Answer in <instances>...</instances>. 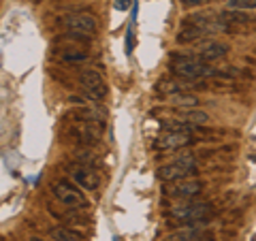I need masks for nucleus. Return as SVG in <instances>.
I'll use <instances>...</instances> for the list:
<instances>
[{"label":"nucleus","instance_id":"nucleus-19","mask_svg":"<svg viewBox=\"0 0 256 241\" xmlns=\"http://www.w3.org/2000/svg\"><path fill=\"white\" fill-rule=\"evenodd\" d=\"M126 54H128V56L132 54V30H130V28L126 30Z\"/></svg>","mask_w":256,"mask_h":241},{"label":"nucleus","instance_id":"nucleus-9","mask_svg":"<svg viewBox=\"0 0 256 241\" xmlns=\"http://www.w3.org/2000/svg\"><path fill=\"white\" fill-rule=\"evenodd\" d=\"M70 180L84 190H98L100 186V178L94 171V166H84V164L70 166Z\"/></svg>","mask_w":256,"mask_h":241},{"label":"nucleus","instance_id":"nucleus-4","mask_svg":"<svg viewBox=\"0 0 256 241\" xmlns=\"http://www.w3.org/2000/svg\"><path fill=\"white\" fill-rule=\"evenodd\" d=\"M196 173V158L190 154V152H184L178 158L169 164H162L156 171L158 180L164 182V184H175V182H182V180H190L192 175Z\"/></svg>","mask_w":256,"mask_h":241},{"label":"nucleus","instance_id":"nucleus-1","mask_svg":"<svg viewBox=\"0 0 256 241\" xmlns=\"http://www.w3.org/2000/svg\"><path fill=\"white\" fill-rule=\"evenodd\" d=\"M169 70L180 79H188V82L203 77H218V70L212 68L207 62H203L198 56H190V54H171Z\"/></svg>","mask_w":256,"mask_h":241},{"label":"nucleus","instance_id":"nucleus-10","mask_svg":"<svg viewBox=\"0 0 256 241\" xmlns=\"http://www.w3.org/2000/svg\"><path fill=\"white\" fill-rule=\"evenodd\" d=\"M192 134L188 132H169V130H164L160 136H156L154 139V148L156 150H184V148H188L192 146Z\"/></svg>","mask_w":256,"mask_h":241},{"label":"nucleus","instance_id":"nucleus-18","mask_svg":"<svg viewBox=\"0 0 256 241\" xmlns=\"http://www.w3.org/2000/svg\"><path fill=\"white\" fill-rule=\"evenodd\" d=\"M62 60L64 62H86L88 54H84V52H66V54H62Z\"/></svg>","mask_w":256,"mask_h":241},{"label":"nucleus","instance_id":"nucleus-14","mask_svg":"<svg viewBox=\"0 0 256 241\" xmlns=\"http://www.w3.org/2000/svg\"><path fill=\"white\" fill-rule=\"evenodd\" d=\"M169 100H171L173 107H180V109H196L198 105H201L198 96L192 94V92H178V94L169 96Z\"/></svg>","mask_w":256,"mask_h":241},{"label":"nucleus","instance_id":"nucleus-16","mask_svg":"<svg viewBox=\"0 0 256 241\" xmlns=\"http://www.w3.org/2000/svg\"><path fill=\"white\" fill-rule=\"evenodd\" d=\"M184 120H188V122L194 126H205V124H210V114H205L201 109H188L186 114H184Z\"/></svg>","mask_w":256,"mask_h":241},{"label":"nucleus","instance_id":"nucleus-11","mask_svg":"<svg viewBox=\"0 0 256 241\" xmlns=\"http://www.w3.org/2000/svg\"><path fill=\"white\" fill-rule=\"evenodd\" d=\"M228 52H230V47L226 43H222V41H210V43H205L201 47V52H198V58L210 64V62H216V60H222Z\"/></svg>","mask_w":256,"mask_h":241},{"label":"nucleus","instance_id":"nucleus-8","mask_svg":"<svg viewBox=\"0 0 256 241\" xmlns=\"http://www.w3.org/2000/svg\"><path fill=\"white\" fill-rule=\"evenodd\" d=\"M214 239L216 235L212 230H207V222H196L171 232L166 241H214Z\"/></svg>","mask_w":256,"mask_h":241},{"label":"nucleus","instance_id":"nucleus-13","mask_svg":"<svg viewBox=\"0 0 256 241\" xmlns=\"http://www.w3.org/2000/svg\"><path fill=\"white\" fill-rule=\"evenodd\" d=\"M201 36H205V32L194 26V24H190V22H184L182 24V28L178 30V36H175V41L182 43V45H186V43H194L198 41Z\"/></svg>","mask_w":256,"mask_h":241},{"label":"nucleus","instance_id":"nucleus-12","mask_svg":"<svg viewBox=\"0 0 256 241\" xmlns=\"http://www.w3.org/2000/svg\"><path fill=\"white\" fill-rule=\"evenodd\" d=\"M192 84L188 79H162V82L156 84V90L160 94H166V96H173L178 92H186Z\"/></svg>","mask_w":256,"mask_h":241},{"label":"nucleus","instance_id":"nucleus-21","mask_svg":"<svg viewBox=\"0 0 256 241\" xmlns=\"http://www.w3.org/2000/svg\"><path fill=\"white\" fill-rule=\"evenodd\" d=\"M128 4H130V0H118V2H116V9H118V11H124V9H128Z\"/></svg>","mask_w":256,"mask_h":241},{"label":"nucleus","instance_id":"nucleus-3","mask_svg":"<svg viewBox=\"0 0 256 241\" xmlns=\"http://www.w3.org/2000/svg\"><path fill=\"white\" fill-rule=\"evenodd\" d=\"M50 192L60 205H64L70 212H79V210H88V207H90V203H88V198L84 194V190H79L77 184H70L68 180L52 182L50 184Z\"/></svg>","mask_w":256,"mask_h":241},{"label":"nucleus","instance_id":"nucleus-17","mask_svg":"<svg viewBox=\"0 0 256 241\" xmlns=\"http://www.w3.org/2000/svg\"><path fill=\"white\" fill-rule=\"evenodd\" d=\"M226 9L228 11H252L256 9V0H228Z\"/></svg>","mask_w":256,"mask_h":241},{"label":"nucleus","instance_id":"nucleus-22","mask_svg":"<svg viewBox=\"0 0 256 241\" xmlns=\"http://www.w3.org/2000/svg\"><path fill=\"white\" fill-rule=\"evenodd\" d=\"M28 241H47V239H43V237H30Z\"/></svg>","mask_w":256,"mask_h":241},{"label":"nucleus","instance_id":"nucleus-15","mask_svg":"<svg viewBox=\"0 0 256 241\" xmlns=\"http://www.w3.org/2000/svg\"><path fill=\"white\" fill-rule=\"evenodd\" d=\"M52 241H84V235H79L77 230L68 226H52L50 228Z\"/></svg>","mask_w":256,"mask_h":241},{"label":"nucleus","instance_id":"nucleus-2","mask_svg":"<svg viewBox=\"0 0 256 241\" xmlns=\"http://www.w3.org/2000/svg\"><path fill=\"white\" fill-rule=\"evenodd\" d=\"M212 214V203L207 200H180L169 207V220L182 222V224H196V222H207Z\"/></svg>","mask_w":256,"mask_h":241},{"label":"nucleus","instance_id":"nucleus-5","mask_svg":"<svg viewBox=\"0 0 256 241\" xmlns=\"http://www.w3.org/2000/svg\"><path fill=\"white\" fill-rule=\"evenodd\" d=\"M79 84H82L84 92L88 94V98L90 100H102L107 96V92H109L102 75L98 73V70H94V68H84L82 73H79Z\"/></svg>","mask_w":256,"mask_h":241},{"label":"nucleus","instance_id":"nucleus-6","mask_svg":"<svg viewBox=\"0 0 256 241\" xmlns=\"http://www.w3.org/2000/svg\"><path fill=\"white\" fill-rule=\"evenodd\" d=\"M64 26L68 28V32L90 36V34H96V30H98V22H96V18L92 13L79 11V13L66 15V18H64Z\"/></svg>","mask_w":256,"mask_h":241},{"label":"nucleus","instance_id":"nucleus-7","mask_svg":"<svg viewBox=\"0 0 256 241\" xmlns=\"http://www.w3.org/2000/svg\"><path fill=\"white\" fill-rule=\"evenodd\" d=\"M205 184L201 180H182V182H175L173 186H169L164 190V194L169 198H175V200H192L196 198L198 194L203 192Z\"/></svg>","mask_w":256,"mask_h":241},{"label":"nucleus","instance_id":"nucleus-20","mask_svg":"<svg viewBox=\"0 0 256 241\" xmlns=\"http://www.w3.org/2000/svg\"><path fill=\"white\" fill-rule=\"evenodd\" d=\"M180 2H182L184 6H198V4L207 2V0H180Z\"/></svg>","mask_w":256,"mask_h":241}]
</instances>
